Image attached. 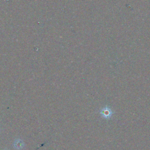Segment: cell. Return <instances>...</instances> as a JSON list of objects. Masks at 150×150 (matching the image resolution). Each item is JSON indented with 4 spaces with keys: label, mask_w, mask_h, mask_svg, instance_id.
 Wrapping results in <instances>:
<instances>
[{
    "label": "cell",
    "mask_w": 150,
    "mask_h": 150,
    "mask_svg": "<svg viewBox=\"0 0 150 150\" xmlns=\"http://www.w3.org/2000/svg\"><path fill=\"white\" fill-rule=\"evenodd\" d=\"M100 114H101V117L105 119L109 120L112 117V114H114L113 111L108 106H105L101 109L100 111Z\"/></svg>",
    "instance_id": "1"
},
{
    "label": "cell",
    "mask_w": 150,
    "mask_h": 150,
    "mask_svg": "<svg viewBox=\"0 0 150 150\" xmlns=\"http://www.w3.org/2000/svg\"><path fill=\"white\" fill-rule=\"evenodd\" d=\"M24 146H25V144H24L23 141L20 139H16L13 144L14 148L17 150L22 149L24 147Z\"/></svg>",
    "instance_id": "2"
}]
</instances>
